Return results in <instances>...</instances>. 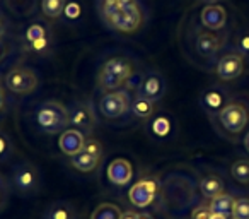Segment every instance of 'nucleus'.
<instances>
[{"label":"nucleus","mask_w":249,"mask_h":219,"mask_svg":"<svg viewBox=\"0 0 249 219\" xmlns=\"http://www.w3.org/2000/svg\"><path fill=\"white\" fill-rule=\"evenodd\" d=\"M133 76V63L126 57H111L101 65L97 70V87L103 89L104 93L116 91L124 87L126 80Z\"/></svg>","instance_id":"2"},{"label":"nucleus","mask_w":249,"mask_h":219,"mask_svg":"<svg viewBox=\"0 0 249 219\" xmlns=\"http://www.w3.org/2000/svg\"><path fill=\"white\" fill-rule=\"evenodd\" d=\"M232 218L234 219H249V199L248 197L235 199Z\"/></svg>","instance_id":"26"},{"label":"nucleus","mask_w":249,"mask_h":219,"mask_svg":"<svg viewBox=\"0 0 249 219\" xmlns=\"http://www.w3.org/2000/svg\"><path fill=\"white\" fill-rule=\"evenodd\" d=\"M82 151H86V153L103 159V144H101L97 139H94V137H86V142H84Z\"/></svg>","instance_id":"28"},{"label":"nucleus","mask_w":249,"mask_h":219,"mask_svg":"<svg viewBox=\"0 0 249 219\" xmlns=\"http://www.w3.org/2000/svg\"><path fill=\"white\" fill-rule=\"evenodd\" d=\"M12 154V142L7 134L0 132V161H5Z\"/></svg>","instance_id":"29"},{"label":"nucleus","mask_w":249,"mask_h":219,"mask_svg":"<svg viewBox=\"0 0 249 219\" xmlns=\"http://www.w3.org/2000/svg\"><path fill=\"white\" fill-rule=\"evenodd\" d=\"M5 106V89H4V82L0 80V112L4 110Z\"/></svg>","instance_id":"37"},{"label":"nucleus","mask_w":249,"mask_h":219,"mask_svg":"<svg viewBox=\"0 0 249 219\" xmlns=\"http://www.w3.org/2000/svg\"><path fill=\"white\" fill-rule=\"evenodd\" d=\"M203 2H207V4H215L217 0H203Z\"/></svg>","instance_id":"43"},{"label":"nucleus","mask_w":249,"mask_h":219,"mask_svg":"<svg viewBox=\"0 0 249 219\" xmlns=\"http://www.w3.org/2000/svg\"><path fill=\"white\" fill-rule=\"evenodd\" d=\"M220 80H234L244 72V60L239 52H227L218 59L215 67Z\"/></svg>","instance_id":"10"},{"label":"nucleus","mask_w":249,"mask_h":219,"mask_svg":"<svg viewBox=\"0 0 249 219\" xmlns=\"http://www.w3.org/2000/svg\"><path fill=\"white\" fill-rule=\"evenodd\" d=\"M130 106H132V96H130V91H126L124 87L104 93L97 103L99 113L107 120H116L124 117L130 112Z\"/></svg>","instance_id":"4"},{"label":"nucleus","mask_w":249,"mask_h":219,"mask_svg":"<svg viewBox=\"0 0 249 219\" xmlns=\"http://www.w3.org/2000/svg\"><path fill=\"white\" fill-rule=\"evenodd\" d=\"M231 175L239 183H249V159H237L231 166Z\"/></svg>","instance_id":"25"},{"label":"nucleus","mask_w":249,"mask_h":219,"mask_svg":"<svg viewBox=\"0 0 249 219\" xmlns=\"http://www.w3.org/2000/svg\"><path fill=\"white\" fill-rule=\"evenodd\" d=\"M69 123L73 129L82 130L84 134H90L96 129V112L90 103L86 101H75L69 106Z\"/></svg>","instance_id":"8"},{"label":"nucleus","mask_w":249,"mask_h":219,"mask_svg":"<svg viewBox=\"0 0 249 219\" xmlns=\"http://www.w3.org/2000/svg\"><path fill=\"white\" fill-rule=\"evenodd\" d=\"M200 192L205 199L212 200L213 197H217V195H220L224 192V181L217 175H207L200 181Z\"/></svg>","instance_id":"21"},{"label":"nucleus","mask_w":249,"mask_h":219,"mask_svg":"<svg viewBox=\"0 0 249 219\" xmlns=\"http://www.w3.org/2000/svg\"><path fill=\"white\" fill-rule=\"evenodd\" d=\"M35 122L41 132L50 134V136L62 134L70 127L69 108L56 100H46L36 106Z\"/></svg>","instance_id":"3"},{"label":"nucleus","mask_w":249,"mask_h":219,"mask_svg":"<svg viewBox=\"0 0 249 219\" xmlns=\"http://www.w3.org/2000/svg\"><path fill=\"white\" fill-rule=\"evenodd\" d=\"M213 212L210 211L208 205H198L193 212H191V219H210Z\"/></svg>","instance_id":"31"},{"label":"nucleus","mask_w":249,"mask_h":219,"mask_svg":"<svg viewBox=\"0 0 249 219\" xmlns=\"http://www.w3.org/2000/svg\"><path fill=\"white\" fill-rule=\"evenodd\" d=\"M130 113L137 119H142V120H147L150 117H154L156 113V103L143 96H139L135 94V98L132 100V106H130Z\"/></svg>","instance_id":"20"},{"label":"nucleus","mask_w":249,"mask_h":219,"mask_svg":"<svg viewBox=\"0 0 249 219\" xmlns=\"http://www.w3.org/2000/svg\"><path fill=\"white\" fill-rule=\"evenodd\" d=\"M164 93H166V79L159 72H154L152 70V72L143 74L139 89H137L139 96H143L156 103V101L162 100Z\"/></svg>","instance_id":"11"},{"label":"nucleus","mask_w":249,"mask_h":219,"mask_svg":"<svg viewBox=\"0 0 249 219\" xmlns=\"http://www.w3.org/2000/svg\"><path fill=\"white\" fill-rule=\"evenodd\" d=\"M67 0H41V14L50 21H56L63 16Z\"/></svg>","instance_id":"22"},{"label":"nucleus","mask_w":249,"mask_h":219,"mask_svg":"<svg viewBox=\"0 0 249 219\" xmlns=\"http://www.w3.org/2000/svg\"><path fill=\"white\" fill-rule=\"evenodd\" d=\"M195 52L201 57V59H213L217 52L222 46L220 36L213 35L212 31H200L195 36Z\"/></svg>","instance_id":"16"},{"label":"nucleus","mask_w":249,"mask_h":219,"mask_svg":"<svg viewBox=\"0 0 249 219\" xmlns=\"http://www.w3.org/2000/svg\"><path fill=\"white\" fill-rule=\"evenodd\" d=\"M225 100H227L225 91L220 89L218 86H212V87H208L207 91H203V94H201V106H203L208 113H217L218 115V112L227 104Z\"/></svg>","instance_id":"17"},{"label":"nucleus","mask_w":249,"mask_h":219,"mask_svg":"<svg viewBox=\"0 0 249 219\" xmlns=\"http://www.w3.org/2000/svg\"><path fill=\"white\" fill-rule=\"evenodd\" d=\"M121 219H139V212L124 211V212H121Z\"/></svg>","instance_id":"38"},{"label":"nucleus","mask_w":249,"mask_h":219,"mask_svg":"<svg viewBox=\"0 0 249 219\" xmlns=\"http://www.w3.org/2000/svg\"><path fill=\"white\" fill-rule=\"evenodd\" d=\"M232 219H234V218H232Z\"/></svg>","instance_id":"44"},{"label":"nucleus","mask_w":249,"mask_h":219,"mask_svg":"<svg viewBox=\"0 0 249 219\" xmlns=\"http://www.w3.org/2000/svg\"><path fill=\"white\" fill-rule=\"evenodd\" d=\"M99 14L107 29L123 35H130L143 24V12L137 0L123 5H106L99 2Z\"/></svg>","instance_id":"1"},{"label":"nucleus","mask_w":249,"mask_h":219,"mask_svg":"<svg viewBox=\"0 0 249 219\" xmlns=\"http://www.w3.org/2000/svg\"><path fill=\"white\" fill-rule=\"evenodd\" d=\"M86 134L79 129H73V127H69L67 130H63L58 137V149L62 151L65 156H73V154L80 153L84 147V142H86Z\"/></svg>","instance_id":"15"},{"label":"nucleus","mask_w":249,"mask_h":219,"mask_svg":"<svg viewBox=\"0 0 249 219\" xmlns=\"http://www.w3.org/2000/svg\"><path fill=\"white\" fill-rule=\"evenodd\" d=\"M12 181L16 188L24 195H33L41 187V177L33 163H19L12 171Z\"/></svg>","instance_id":"7"},{"label":"nucleus","mask_w":249,"mask_h":219,"mask_svg":"<svg viewBox=\"0 0 249 219\" xmlns=\"http://www.w3.org/2000/svg\"><path fill=\"white\" fill-rule=\"evenodd\" d=\"M4 35H5V22L4 19L0 18V38H4Z\"/></svg>","instance_id":"39"},{"label":"nucleus","mask_w":249,"mask_h":219,"mask_svg":"<svg viewBox=\"0 0 249 219\" xmlns=\"http://www.w3.org/2000/svg\"><path fill=\"white\" fill-rule=\"evenodd\" d=\"M234 204H235V199L232 197L231 194L222 192L220 195L212 199L208 207H210V211L213 212V214H220V216H225V218H231L232 212H234Z\"/></svg>","instance_id":"19"},{"label":"nucleus","mask_w":249,"mask_h":219,"mask_svg":"<svg viewBox=\"0 0 249 219\" xmlns=\"http://www.w3.org/2000/svg\"><path fill=\"white\" fill-rule=\"evenodd\" d=\"M244 147H246V151L249 153V132L246 134V137H244Z\"/></svg>","instance_id":"41"},{"label":"nucleus","mask_w":249,"mask_h":219,"mask_svg":"<svg viewBox=\"0 0 249 219\" xmlns=\"http://www.w3.org/2000/svg\"><path fill=\"white\" fill-rule=\"evenodd\" d=\"M101 4H106V5H123V4H128L132 0H99Z\"/></svg>","instance_id":"36"},{"label":"nucleus","mask_w":249,"mask_h":219,"mask_svg":"<svg viewBox=\"0 0 249 219\" xmlns=\"http://www.w3.org/2000/svg\"><path fill=\"white\" fill-rule=\"evenodd\" d=\"M157 194H159V181L156 178H142V180L135 181L128 190V199L132 205L135 207H149L154 200H156Z\"/></svg>","instance_id":"9"},{"label":"nucleus","mask_w":249,"mask_h":219,"mask_svg":"<svg viewBox=\"0 0 249 219\" xmlns=\"http://www.w3.org/2000/svg\"><path fill=\"white\" fill-rule=\"evenodd\" d=\"M217 119L225 132L232 134V136H237L248 125L249 115L244 104L239 103V101H231V103H227L218 112Z\"/></svg>","instance_id":"6"},{"label":"nucleus","mask_w":249,"mask_h":219,"mask_svg":"<svg viewBox=\"0 0 249 219\" xmlns=\"http://www.w3.org/2000/svg\"><path fill=\"white\" fill-rule=\"evenodd\" d=\"M106 177H107V180L113 185H116V187L128 185L133 178L132 163H130L128 159H124V158H116V159H113L107 164Z\"/></svg>","instance_id":"12"},{"label":"nucleus","mask_w":249,"mask_h":219,"mask_svg":"<svg viewBox=\"0 0 249 219\" xmlns=\"http://www.w3.org/2000/svg\"><path fill=\"white\" fill-rule=\"evenodd\" d=\"M9 55V43L4 38H0V62Z\"/></svg>","instance_id":"34"},{"label":"nucleus","mask_w":249,"mask_h":219,"mask_svg":"<svg viewBox=\"0 0 249 219\" xmlns=\"http://www.w3.org/2000/svg\"><path fill=\"white\" fill-rule=\"evenodd\" d=\"M237 52L241 55L249 57V33H244L237 38Z\"/></svg>","instance_id":"32"},{"label":"nucleus","mask_w":249,"mask_h":219,"mask_svg":"<svg viewBox=\"0 0 249 219\" xmlns=\"http://www.w3.org/2000/svg\"><path fill=\"white\" fill-rule=\"evenodd\" d=\"M210 219H231V218H225V216H220V214H212Z\"/></svg>","instance_id":"42"},{"label":"nucleus","mask_w":249,"mask_h":219,"mask_svg":"<svg viewBox=\"0 0 249 219\" xmlns=\"http://www.w3.org/2000/svg\"><path fill=\"white\" fill-rule=\"evenodd\" d=\"M139 219H154V216L149 212H139Z\"/></svg>","instance_id":"40"},{"label":"nucleus","mask_w":249,"mask_h":219,"mask_svg":"<svg viewBox=\"0 0 249 219\" xmlns=\"http://www.w3.org/2000/svg\"><path fill=\"white\" fill-rule=\"evenodd\" d=\"M152 132L156 134L157 137H166L167 134L171 132V122L166 117H157L152 122Z\"/></svg>","instance_id":"27"},{"label":"nucleus","mask_w":249,"mask_h":219,"mask_svg":"<svg viewBox=\"0 0 249 219\" xmlns=\"http://www.w3.org/2000/svg\"><path fill=\"white\" fill-rule=\"evenodd\" d=\"M26 43L29 45V48L36 53H43L50 48V31L48 26L43 24V22L36 21L33 24L28 26L24 35Z\"/></svg>","instance_id":"13"},{"label":"nucleus","mask_w":249,"mask_h":219,"mask_svg":"<svg viewBox=\"0 0 249 219\" xmlns=\"http://www.w3.org/2000/svg\"><path fill=\"white\" fill-rule=\"evenodd\" d=\"M200 22L207 31H220L225 28V22H227V12L222 5L208 4L201 9Z\"/></svg>","instance_id":"14"},{"label":"nucleus","mask_w":249,"mask_h":219,"mask_svg":"<svg viewBox=\"0 0 249 219\" xmlns=\"http://www.w3.org/2000/svg\"><path fill=\"white\" fill-rule=\"evenodd\" d=\"M39 84L38 74L24 65L12 67L4 77V86L14 94H31Z\"/></svg>","instance_id":"5"},{"label":"nucleus","mask_w":249,"mask_h":219,"mask_svg":"<svg viewBox=\"0 0 249 219\" xmlns=\"http://www.w3.org/2000/svg\"><path fill=\"white\" fill-rule=\"evenodd\" d=\"M101 163V158L92 156V154L86 153V151H80V153L70 156V164L75 168L80 173H90L94 171Z\"/></svg>","instance_id":"18"},{"label":"nucleus","mask_w":249,"mask_h":219,"mask_svg":"<svg viewBox=\"0 0 249 219\" xmlns=\"http://www.w3.org/2000/svg\"><path fill=\"white\" fill-rule=\"evenodd\" d=\"M140 80H142V76H135V74H133V76L126 80V84H124V89H126V91L135 89L137 91V89H139V86H140Z\"/></svg>","instance_id":"33"},{"label":"nucleus","mask_w":249,"mask_h":219,"mask_svg":"<svg viewBox=\"0 0 249 219\" xmlns=\"http://www.w3.org/2000/svg\"><path fill=\"white\" fill-rule=\"evenodd\" d=\"M63 16H65L67 19H70V21H75V19H79L80 18L79 2H75V0H70V2H67L65 11H63Z\"/></svg>","instance_id":"30"},{"label":"nucleus","mask_w":249,"mask_h":219,"mask_svg":"<svg viewBox=\"0 0 249 219\" xmlns=\"http://www.w3.org/2000/svg\"><path fill=\"white\" fill-rule=\"evenodd\" d=\"M5 197H7V187H5L4 180L0 178V209L4 207V204H5Z\"/></svg>","instance_id":"35"},{"label":"nucleus","mask_w":249,"mask_h":219,"mask_svg":"<svg viewBox=\"0 0 249 219\" xmlns=\"http://www.w3.org/2000/svg\"><path fill=\"white\" fill-rule=\"evenodd\" d=\"M45 219H77V214L70 204H67V202H56V204H52L48 207Z\"/></svg>","instance_id":"23"},{"label":"nucleus","mask_w":249,"mask_h":219,"mask_svg":"<svg viewBox=\"0 0 249 219\" xmlns=\"http://www.w3.org/2000/svg\"><path fill=\"white\" fill-rule=\"evenodd\" d=\"M90 219H121V211L118 205L104 202V204H99L94 209Z\"/></svg>","instance_id":"24"}]
</instances>
